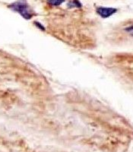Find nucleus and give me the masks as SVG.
<instances>
[{
  "mask_svg": "<svg viewBox=\"0 0 133 152\" xmlns=\"http://www.w3.org/2000/svg\"><path fill=\"white\" fill-rule=\"evenodd\" d=\"M7 7L13 12H17L26 20H30L36 15L34 9L31 7L26 0H17L8 5Z\"/></svg>",
  "mask_w": 133,
  "mask_h": 152,
  "instance_id": "obj_1",
  "label": "nucleus"
},
{
  "mask_svg": "<svg viewBox=\"0 0 133 152\" xmlns=\"http://www.w3.org/2000/svg\"><path fill=\"white\" fill-rule=\"evenodd\" d=\"M97 14L103 18H107L111 17L117 12V9L113 7H104V6H98L96 9Z\"/></svg>",
  "mask_w": 133,
  "mask_h": 152,
  "instance_id": "obj_2",
  "label": "nucleus"
},
{
  "mask_svg": "<svg viewBox=\"0 0 133 152\" xmlns=\"http://www.w3.org/2000/svg\"><path fill=\"white\" fill-rule=\"evenodd\" d=\"M67 6L69 9H81L82 4L78 0H71L68 2Z\"/></svg>",
  "mask_w": 133,
  "mask_h": 152,
  "instance_id": "obj_3",
  "label": "nucleus"
},
{
  "mask_svg": "<svg viewBox=\"0 0 133 152\" xmlns=\"http://www.w3.org/2000/svg\"><path fill=\"white\" fill-rule=\"evenodd\" d=\"M66 1V0H47V3L52 7H57L62 5Z\"/></svg>",
  "mask_w": 133,
  "mask_h": 152,
  "instance_id": "obj_4",
  "label": "nucleus"
},
{
  "mask_svg": "<svg viewBox=\"0 0 133 152\" xmlns=\"http://www.w3.org/2000/svg\"><path fill=\"white\" fill-rule=\"evenodd\" d=\"M125 31H126V33L129 34L133 35V24H130L129 26H127L126 28H125Z\"/></svg>",
  "mask_w": 133,
  "mask_h": 152,
  "instance_id": "obj_5",
  "label": "nucleus"
},
{
  "mask_svg": "<svg viewBox=\"0 0 133 152\" xmlns=\"http://www.w3.org/2000/svg\"><path fill=\"white\" fill-rule=\"evenodd\" d=\"M34 24H35V25H36L37 27L38 28H39V29L44 30V28H43V25H42V24H40V23H39V22H37V21H36V22L34 23Z\"/></svg>",
  "mask_w": 133,
  "mask_h": 152,
  "instance_id": "obj_6",
  "label": "nucleus"
}]
</instances>
